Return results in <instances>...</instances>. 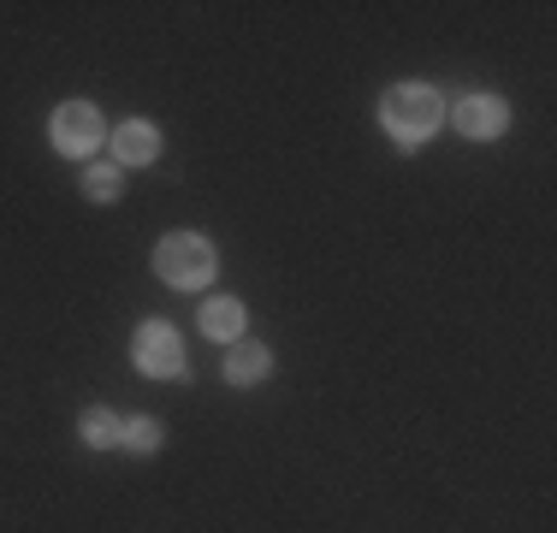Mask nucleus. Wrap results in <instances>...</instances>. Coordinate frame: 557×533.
<instances>
[{
	"instance_id": "39448f33",
	"label": "nucleus",
	"mask_w": 557,
	"mask_h": 533,
	"mask_svg": "<svg viewBox=\"0 0 557 533\" xmlns=\"http://www.w3.org/2000/svg\"><path fill=\"white\" fill-rule=\"evenodd\" d=\"M450 125L462 131V137H504L510 131V107H504L498 96H462L457 107H450Z\"/></svg>"
},
{
	"instance_id": "f03ea898",
	"label": "nucleus",
	"mask_w": 557,
	"mask_h": 533,
	"mask_svg": "<svg viewBox=\"0 0 557 533\" xmlns=\"http://www.w3.org/2000/svg\"><path fill=\"white\" fill-rule=\"evenodd\" d=\"M154 273L178 290H202L214 278V244L202 232H166L154 249Z\"/></svg>"
},
{
	"instance_id": "6e6552de",
	"label": "nucleus",
	"mask_w": 557,
	"mask_h": 533,
	"mask_svg": "<svg viewBox=\"0 0 557 533\" xmlns=\"http://www.w3.org/2000/svg\"><path fill=\"white\" fill-rule=\"evenodd\" d=\"M244 302H237V297H208L202 302V332H208V338H220V344H237V338H244Z\"/></svg>"
},
{
	"instance_id": "f257e3e1",
	"label": "nucleus",
	"mask_w": 557,
	"mask_h": 533,
	"mask_svg": "<svg viewBox=\"0 0 557 533\" xmlns=\"http://www.w3.org/2000/svg\"><path fill=\"white\" fill-rule=\"evenodd\" d=\"M380 119L397 142H428L433 131L445 125V96L433 84H397L386 101H380Z\"/></svg>"
},
{
	"instance_id": "20e7f679",
	"label": "nucleus",
	"mask_w": 557,
	"mask_h": 533,
	"mask_svg": "<svg viewBox=\"0 0 557 533\" xmlns=\"http://www.w3.org/2000/svg\"><path fill=\"white\" fill-rule=\"evenodd\" d=\"M137 368L154 373V380H172V373L184 368V344H178V326H166V320H143L137 326Z\"/></svg>"
},
{
	"instance_id": "9d476101",
	"label": "nucleus",
	"mask_w": 557,
	"mask_h": 533,
	"mask_svg": "<svg viewBox=\"0 0 557 533\" xmlns=\"http://www.w3.org/2000/svg\"><path fill=\"white\" fill-rule=\"evenodd\" d=\"M119 426H125V421H119L113 409H84L77 433H84V445H89V450H113V445H119Z\"/></svg>"
},
{
	"instance_id": "9b49d317",
	"label": "nucleus",
	"mask_w": 557,
	"mask_h": 533,
	"mask_svg": "<svg viewBox=\"0 0 557 533\" xmlns=\"http://www.w3.org/2000/svg\"><path fill=\"white\" fill-rule=\"evenodd\" d=\"M161 421H154V416H137V421H125V426H119V445H125V450H137V457H154V450H161Z\"/></svg>"
},
{
	"instance_id": "1a4fd4ad",
	"label": "nucleus",
	"mask_w": 557,
	"mask_h": 533,
	"mask_svg": "<svg viewBox=\"0 0 557 533\" xmlns=\"http://www.w3.org/2000/svg\"><path fill=\"white\" fill-rule=\"evenodd\" d=\"M119 190H125V172H119L113 160H89L84 166V196L89 202H119Z\"/></svg>"
},
{
	"instance_id": "423d86ee",
	"label": "nucleus",
	"mask_w": 557,
	"mask_h": 533,
	"mask_svg": "<svg viewBox=\"0 0 557 533\" xmlns=\"http://www.w3.org/2000/svg\"><path fill=\"white\" fill-rule=\"evenodd\" d=\"M108 149H113L119 172L125 166H154V154H161V131H154L149 119H125V125L108 137Z\"/></svg>"
},
{
	"instance_id": "0eeeda50",
	"label": "nucleus",
	"mask_w": 557,
	"mask_h": 533,
	"mask_svg": "<svg viewBox=\"0 0 557 533\" xmlns=\"http://www.w3.org/2000/svg\"><path fill=\"white\" fill-rule=\"evenodd\" d=\"M220 373H225L232 385H261V380L273 373V356H268V344H244V338H237Z\"/></svg>"
},
{
	"instance_id": "7ed1b4c3",
	"label": "nucleus",
	"mask_w": 557,
	"mask_h": 533,
	"mask_svg": "<svg viewBox=\"0 0 557 533\" xmlns=\"http://www.w3.org/2000/svg\"><path fill=\"white\" fill-rule=\"evenodd\" d=\"M48 131H54V149L60 154H77V160L96 154L101 142H108V125H101V107L96 101H65Z\"/></svg>"
}]
</instances>
